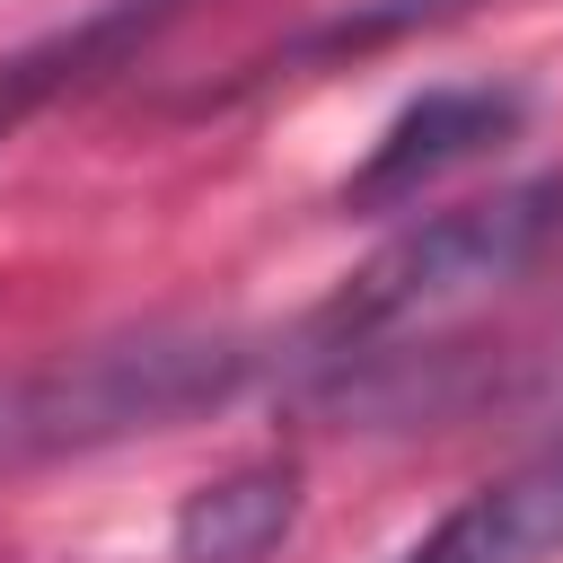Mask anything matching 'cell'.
Wrapping results in <instances>:
<instances>
[{
    "mask_svg": "<svg viewBox=\"0 0 563 563\" xmlns=\"http://www.w3.org/2000/svg\"><path fill=\"white\" fill-rule=\"evenodd\" d=\"M554 554H563V440L493 475L484 493H466L396 563H554Z\"/></svg>",
    "mask_w": 563,
    "mask_h": 563,
    "instance_id": "cell-5",
    "label": "cell"
},
{
    "mask_svg": "<svg viewBox=\"0 0 563 563\" xmlns=\"http://www.w3.org/2000/svg\"><path fill=\"white\" fill-rule=\"evenodd\" d=\"M563 246V176L545 185H510V194H484V202H457V211H431L413 220L405 238H387L317 317V352L343 361V352H378L387 334L405 325H431L466 299H493L510 290L519 273H537L545 255Z\"/></svg>",
    "mask_w": 563,
    "mask_h": 563,
    "instance_id": "cell-2",
    "label": "cell"
},
{
    "mask_svg": "<svg viewBox=\"0 0 563 563\" xmlns=\"http://www.w3.org/2000/svg\"><path fill=\"white\" fill-rule=\"evenodd\" d=\"M290 528H299V466L238 457L185 493V510L167 528V563H273Z\"/></svg>",
    "mask_w": 563,
    "mask_h": 563,
    "instance_id": "cell-6",
    "label": "cell"
},
{
    "mask_svg": "<svg viewBox=\"0 0 563 563\" xmlns=\"http://www.w3.org/2000/svg\"><path fill=\"white\" fill-rule=\"evenodd\" d=\"M528 123V97L501 88V79H466V88H422L378 141L369 158L343 176V211H396V202H422L440 176L510 150Z\"/></svg>",
    "mask_w": 563,
    "mask_h": 563,
    "instance_id": "cell-3",
    "label": "cell"
},
{
    "mask_svg": "<svg viewBox=\"0 0 563 563\" xmlns=\"http://www.w3.org/2000/svg\"><path fill=\"white\" fill-rule=\"evenodd\" d=\"M176 18H185V0H97V9H79L70 26H53V35L18 44V53H0V141H18L44 106L97 88V79L123 70L132 53H150Z\"/></svg>",
    "mask_w": 563,
    "mask_h": 563,
    "instance_id": "cell-4",
    "label": "cell"
},
{
    "mask_svg": "<svg viewBox=\"0 0 563 563\" xmlns=\"http://www.w3.org/2000/svg\"><path fill=\"white\" fill-rule=\"evenodd\" d=\"M264 361L273 352L238 325H132V334H97L79 352L0 369V475L88 457L141 431H176L246 396Z\"/></svg>",
    "mask_w": 563,
    "mask_h": 563,
    "instance_id": "cell-1",
    "label": "cell"
}]
</instances>
